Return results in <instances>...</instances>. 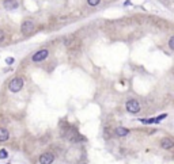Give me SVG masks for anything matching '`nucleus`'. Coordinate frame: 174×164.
<instances>
[{"instance_id":"nucleus-11","label":"nucleus","mask_w":174,"mask_h":164,"mask_svg":"<svg viewBox=\"0 0 174 164\" xmlns=\"http://www.w3.org/2000/svg\"><path fill=\"white\" fill-rule=\"evenodd\" d=\"M7 156H8L7 151H5V149H2V151H0V157H2V159H5Z\"/></svg>"},{"instance_id":"nucleus-5","label":"nucleus","mask_w":174,"mask_h":164,"mask_svg":"<svg viewBox=\"0 0 174 164\" xmlns=\"http://www.w3.org/2000/svg\"><path fill=\"white\" fill-rule=\"evenodd\" d=\"M54 162V156L52 153H44L40 156V163L41 164H52Z\"/></svg>"},{"instance_id":"nucleus-13","label":"nucleus","mask_w":174,"mask_h":164,"mask_svg":"<svg viewBox=\"0 0 174 164\" xmlns=\"http://www.w3.org/2000/svg\"><path fill=\"white\" fill-rule=\"evenodd\" d=\"M169 46H170V49H174V38L173 37L170 38V41H169Z\"/></svg>"},{"instance_id":"nucleus-6","label":"nucleus","mask_w":174,"mask_h":164,"mask_svg":"<svg viewBox=\"0 0 174 164\" xmlns=\"http://www.w3.org/2000/svg\"><path fill=\"white\" fill-rule=\"evenodd\" d=\"M4 8L5 10H15V8H18V2L16 0H4Z\"/></svg>"},{"instance_id":"nucleus-4","label":"nucleus","mask_w":174,"mask_h":164,"mask_svg":"<svg viewBox=\"0 0 174 164\" xmlns=\"http://www.w3.org/2000/svg\"><path fill=\"white\" fill-rule=\"evenodd\" d=\"M48 54H49V52L46 50V49H42V50H38L36 54L33 56V61H36V63H40V61L45 60V58L48 57Z\"/></svg>"},{"instance_id":"nucleus-2","label":"nucleus","mask_w":174,"mask_h":164,"mask_svg":"<svg viewBox=\"0 0 174 164\" xmlns=\"http://www.w3.org/2000/svg\"><path fill=\"white\" fill-rule=\"evenodd\" d=\"M125 107H127V110L132 114H136L140 111V103H139L137 101H135V99H130V101L127 102Z\"/></svg>"},{"instance_id":"nucleus-10","label":"nucleus","mask_w":174,"mask_h":164,"mask_svg":"<svg viewBox=\"0 0 174 164\" xmlns=\"http://www.w3.org/2000/svg\"><path fill=\"white\" fill-rule=\"evenodd\" d=\"M101 0H87V3H89L90 5H98L99 4Z\"/></svg>"},{"instance_id":"nucleus-12","label":"nucleus","mask_w":174,"mask_h":164,"mask_svg":"<svg viewBox=\"0 0 174 164\" xmlns=\"http://www.w3.org/2000/svg\"><path fill=\"white\" fill-rule=\"evenodd\" d=\"M5 63H7L8 65H11V64H14V58H12V57H8V58H5Z\"/></svg>"},{"instance_id":"nucleus-8","label":"nucleus","mask_w":174,"mask_h":164,"mask_svg":"<svg viewBox=\"0 0 174 164\" xmlns=\"http://www.w3.org/2000/svg\"><path fill=\"white\" fill-rule=\"evenodd\" d=\"M8 132H7V129H3V128H0V142H4V141H7L8 140Z\"/></svg>"},{"instance_id":"nucleus-1","label":"nucleus","mask_w":174,"mask_h":164,"mask_svg":"<svg viewBox=\"0 0 174 164\" xmlns=\"http://www.w3.org/2000/svg\"><path fill=\"white\" fill-rule=\"evenodd\" d=\"M8 88H10L11 92H19L23 88V80L21 77H15L10 81L8 84Z\"/></svg>"},{"instance_id":"nucleus-14","label":"nucleus","mask_w":174,"mask_h":164,"mask_svg":"<svg viewBox=\"0 0 174 164\" xmlns=\"http://www.w3.org/2000/svg\"><path fill=\"white\" fill-rule=\"evenodd\" d=\"M4 41V34H3V31H0V43Z\"/></svg>"},{"instance_id":"nucleus-9","label":"nucleus","mask_w":174,"mask_h":164,"mask_svg":"<svg viewBox=\"0 0 174 164\" xmlns=\"http://www.w3.org/2000/svg\"><path fill=\"white\" fill-rule=\"evenodd\" d=\"M161 145L163 146L165 149H172L173 148V141L170 138H163L161 142Z\"/></svg>"},{"instance_id":"nucleus-3","label":"nucleus","mask_w":174,"mask_h":164,"mask_svg":"<svg viewBox=\"0 0 174 164\" xmlns=\"http://www.w3.org/2000/svg\"><path fill=\"white\" fill-rule=\"evenodd\" d=\"M34 27H36V23L33 20H25L21 26V31L23 34H30L34 31Z\"/></svg>"},{"instance_id":"nucleus-7","label":"nucleus","mask_w":174,"mask_h":164,"mask_svg":"<svg viewBox=\"0 0 174 164\" xmlns=\"http://www.w3.org/2000/svg\"><path fill=\"white\" fill-rule=\"evenodd\" d=\"M128 133H129V130L127 128H117L116 129V134H117L118 137H125V136H128Z\"/></svg>"}]
</instances>
